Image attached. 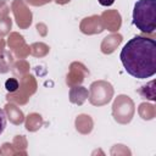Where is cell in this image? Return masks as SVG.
Masks as SVG:
<instances>
[{"instance_id": "1", "label": "cell", "mask_w": 156, "mask_h": 156, "mask_svg": "<svg viewBox=\"0 0 156 156\" xmlns=\"http://www.w3.org/2000/svg\"><path fill=\"white\" fill-rule=\"evenodd\" d=\"M121 62L128 74L138 79H146L156 73V41L135 35L121 50Z\"/></svg>"}, {"instance_id": "3", "label": "cell", "mask_w": 156, "mask_h": 156, "mask_svg": "<svg viewBox=\"0 0 156 156\" xmlns=\"http://www.w3.org/2000/svg\"><path fill=\"white\" fill-rule=\"evenodd\" d=\"M5 88H6L7 91L13 93V91H16L18 89V82L15 78H10V79H7L5 82Z\"/></svg>"}, {"instance_id": "4", "label": "cell", "mask_w": 156, "mask_h": 156, "mask_svg": "<svg viewBox=\"0 0 156 156\" xmlns=\"http://www.w3.org/2000/svg\"><path fill=\"white\" fill-rule=\"evenodd\" d=\"M5 127H6V113L2 108H0V134H2Z\"/></svg>"}, {"instance_id": "2", "label": "cell", "mask_w": 156, "mask_h": 156, "mask_svg": "<svg viewBox=\"0 0 156 156\" xmlns=\"http://www.w3.org/2000/svg\"><path fill=\"white\" fill-rule=\"evenodd\" d=\"M133 24L144 33L156 29V0H138L133 9Z\"/></svg>"}, {"instance_id": "5", "label": "cell", "mask_w": 156, "mask_h": 156, "mask_svg": "<svg viewBox=\"0 0 156 156\" xmlns=\"http://www.w3.org/2000/svg\"><path fill=\"white\" fill-rule=\"evenodd\" d=\"M98 1L101 6H111L115 2V0H98Z\"/></svg>"}]
</instances>
